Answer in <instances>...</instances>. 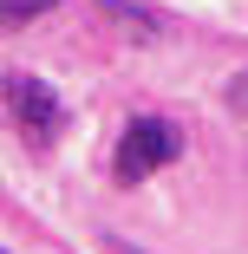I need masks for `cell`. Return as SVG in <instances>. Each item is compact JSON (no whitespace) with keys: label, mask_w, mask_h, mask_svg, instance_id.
<instances>
[{"label":"cell","mask_w":248,"mask_h":254,"mask_svg":"<svg viewBox=\"0 0 248 254\" xmlns=\"http://www.w3.org/2000/svg\"><path fill=\"white\" fill-rule=\"evenodd\" d=\"M183 157V130L170 118H131L124 137H118V157H111V176L118 183H144V176H157L164 163Z\"/></svg>","instance_id":"6da1fadb"},{"label":"cell","mask_w":248,"mask_h":254,"mask_svg":"<svg viewBox=\"0 0 248 254\" xmlns=\"http://www.w3.org/2000/svg\"><path fill=\"white\" fill-rule=\"evenodd\" d=\"M98 13L118 20V26H131V39H157V26H164L151 7H137V0H98Z\"/></svg>","instance_id":"3957f363"},{"label":"cell","mask_w":248,"mask_h":254,"mask_svg":"<svg viewBox=\"0 0 248 254\" xmlns=\"http://www.w3.org/2000/svg\"><path fill=\"white\" fill-rule=\"evenodd\" d=\"M59 0H0V26H26V20H39V13H53Z\"/></svg>","instance_id":"277c9868"},{"label":"cell","mask_w":248,"mask_h":254,"mask_svg":"<svg viewBox=\"0 0 248 254\" xmlns=\"http://www.w3.org/2000/svg\"><path fill=\"white\" fill-rule=\"evenodd\" d=\"M7 111H13V124H20L39 150H53V143L66 137V98L46 85V78H33V72H13V78H7Z\"/></svg>","instance_id":"7a4b0ae2"},{"label":"cell","mask_w":248,"mask_h":254,"mask_svg":"<svg viewBox=\"0 0 248 254\" xmlns=\"http://www.w3.org/2000/svg\"><path fill=\"white\" fill-rule=\"evenodd\" d=\"M229 111H242V118H248V72H235V78H229Z\"/></svg>","instance_id":"5b68a950"}]
</instances>
